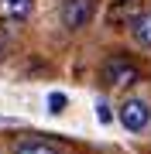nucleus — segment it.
<instances>
[{"label": "nucleus", "instance_id": "obj_1", "mask_svg": "<svg viewBox=\"0 0 151 154\" xmlns=\"http://www.w3.org/2000/svg\"><path fill=\"white\" fill-rule=\"evenodd\" d=\"M100 79H103L110 89H127V86H134L137 79H141V69H137L127 55H113V58L103 62Z\"/></svg>", "mask_w": 151, "mask_h": 154}, {"label": "nucleus", "instance_id": "obj_2", "mask_svg": "<svg viewBox=\"0 0 151 154\" xmlns=\"http://www.w3.org/2000/svg\"><path fill=\"white\" fill-rule=\"evenodd\" d=\"M120 123H124V130L141 134V130L151 123V106H148V99H141V96L124 99V103H120Z\"/></svg>", "mask_w": 151, "mask_h": 154}, {"label": "nucleus", "instance_id": "obj_3", "mask_svg": "<svg viewBox=\"0 0 151 154\" xmlns=\"http://www.w3.org/2000/svg\"><path fill=\"white\" fill-rule=\"evenodd\" d=\"M62 24L65 31H83L93 21V0H62Z\"/></svg>", "mask_w": 151, "mask_h": 154}, {"label": "nucleus", "instance_id": "obj_4", "mask_svg": "<svg viewBox=\"0 0 151 154\" xmlns=\"http://www.w3.org/2000/svg\"><path fill=\"white\" fill-rule=\"evenodd\" d=\"M34 11V0H0V24L21 28Z\"/></svg>", "mask_w": 151, "mask_h": 154}, {"label": "nucleus", "instance_id": "obj_5", "mask_svg": "<svg viewBox=\"0 0 151 154\" xmlns=\"http://www.w3.org/2000/svg\"><path fill=\"white\" fill-rule=\"evenodd\" d=\"M131 38H134L141 48H151V11H141L134 21H131Z\"/></svg>", "mask_w": 151, "mask_h": 154}, {"label": "nucleus", "instance_id": "obj_6", "mask_svg": "<svg viewBox=\"0 0 151 154\" xmlns=\"http://www.w3.org/2000/svg\"><path fill=\"white\" fill-rule=\"evenodd\" d=\"M14 154H58V147L48 144L45 137H24V140L14 147Z\"/></svg>", "mask_w": 151, "mask_h": 154}, {"label": "nucleus", "instance_id": "obj_7", "mask_svg": "<svg viewBox=\"0 0 151 154\" xmlns=\"http://www.w3.org/2000/svg\"><path fill=\"white\" fill-rule=\"evenodd\" d=\"M141 14V4H137V0H120V7H113V11H110V21H134V17Z\"/></svg>", "mask_w": 151, "mask_h": 154}, {"label": "nucleus", "instance_id": "obj_8", "mask_svg": "<svg viewBox=\"0 0 151 154\" xmlns=\"http://www.w3.org/2000/svg\"><path fill=\"white\" fill-rule=\"evenodd\" d=\"M48 110H52V113H62V110H65V96L52 93V96H48Z\"/></svg>", "mask_w": 151, "mask_h": 154}, {"label": "nucleus", "instance_id": "obj_9", "mask_svg": "<svg viewBox=\"0 0 151 154\" xmlns=\"http://www.w3.org/2000/svg\"><path fill=\"white\" fill-rule=\"evenodd\" d=\"M4 48H7V38H4V34H0V55H4Z\"/></svg>", "mask_w": 151, "mask_h": 154}]
</instances>
